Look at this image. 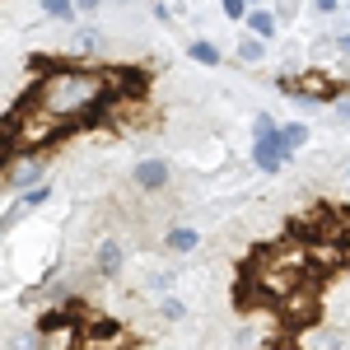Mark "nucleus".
<instances>
[{"mask_svg": "<svg viewBox=\"0 0 350 350\" xmlns=\"http://www.w3.org/2000/svg\"><path fill=\"white\" fill-rule=\"evenodd\" d=\"M24 103H33L38 112H47L56 126L70 131V126L89 122L98 108L117 103V80L108 70H94V66H80V61H56L33 80Z\"/></svg>", "mask_w": 350, "mask_h": 350, "instance_id": "nucleus-1", "label": "nucleus"}, {"mask_svg": "<svg viewBox=\"0 0 350 350\" xmlns=\"http://www.w3.org/2000/svg\"><path fill=\"white\" fill-rule=\"evenodd\" d=\"M38 183H47V154H14L0 168V196H19Z\"/></svg>", "mask_w": 350, "mask_h": 350, "instance_id": "nucleus-2", "label": "nucleus"}, {"mask_svg": "<svg viewBox=\"0 0 350 350\" xmlns=\"http://www.w3.org/2000/svg\"><path fill=\"white\" fill-rule=\"evenodd\" d=\"M89 275L94 280H122L126 275V243L117 234H98L89 247Z\"/></svg>", "mask_w": 350, "mask_h": 350, "instance_id": "nucleus-3", "label": "nucleus"}, {"mask_svg": "<svg viewBox=\"0 0 350 350\" xmlns=\"http://www.w3.org/2000/svg\"><path fill=\"white\" fill-rule=\"evenodd\" d=\"M131 187L140 191V196H163V191L173 187V163L163 159V154H145V159H135Z\"/></svg>", "mask_w": 350, "mask_h": 350, "instance_id": "nucleus-4", "label": "nucleus"}, {"mask_svg": "<svg viewBox=\"0 0 350 350\" xmlns=\"http://www.w3.org/2000/svg\"><path fill=\"white\" fill-rule=\"evenodd\" d=\"M295 350H350V332L341 323H308L299 327Z\"/></svg>", "mask_w": 350, "mask_h": 350, "instance_id": "nucleus-5", "label": "nucleus"}, {"mask_svg": "<svg viewBox=\"0 0 350 350\" xmlns=\"http://www.w3.org/2000/svg\"><path fill=\"white\" fill-rule=\"evenodd\" d=\"M247 159H252V168H257L262 178L285 173L290 154H285V145H280V131H275V135H257V140H252V150H247Z\"/></svg>", "mask_w": 350, "mask_h": 350, "instance_id": "nucleus-6", "label": "nucleus"}, {"mask_svg": "<svg viewBox=\"0 0 350 350\" xmlns=\"http://www.w3.org/2000/svg\"><path fill=\"white\" fill-rule=\"evenodd\" d=\"M201 247V229L196 224H168L163 229V252L168 257H191Z\"/></svg>", "mask_w": 350, "mask_h": 350, "instance_id": "nucleus-7", "label": "nucleus"}, {"mask_svg": "<svg viewBox=\"0 0 350 350\" xmlns=\"http://www.w3.org/2000/svg\"><path fill=\"white\" fill-rule=\"evenodd\" d=\"M243 28H247L252 38H262V42H275V38H280V19H275L271 5H252L247 19H243Z\"/></svg>", "mask_w": 350, "mask_h": 350, "instance_id": "nucleus-8", "label": "nucleus"}, {"mask_svg": "<svg viewBox=\"0 0 350 350\" xmlns=\"http://www.w3.org/2000/svg\"><path fill=\"white\" fill-rule=\"evenodd\" d=\"M187 61L201 66V70H219L224 66V52H219L211 38H187Z\"/></svg>", "mask_w": 350, "mask_h": 350, "instance_id": "nucleus-9", "label": "nucleus"}, {"mask_svg": "<svg viewBox=\"0 0 350 350\" xmlns=\"http://www.w3.org/2000/svg\"><path fill=\"white\" fill-rule=\"evenodd\" d=\"M70 52H75V56H98V52H103V28L80 24L75 33H70Z\"/></svg>", "mask_w": 350, "mask_h": 350, "instance_id": "nucleus-10", "label": "nucleus"}, {"mask_svg": "<svg viewBox=\"0 0 350 350\" xmlns=\"http://www.w3.org/2000/svg\"><path fill=\"white\" fill-rule=\"evenodd\" d=\"M308 140H313V126H308V122H299V117H295V122H280V145H285L290 159H295Z\"/></svg>", "mask_w": 350, "mask_h": 350, "instance_id": "nucleus-11", "label": "nucleus"}, {"mask_svg": "<svg viewBox=\"0 0 350 350\" xmlns=\"http://www.w3.org/2000/svg\"><path fill=\"white\" fill-rule=\"evenodd\" d=\"M271 52V42H262V38H252V33H243L239 38V47H234V61L239 66H262Z\"/></svg>", "mask_w": 350, "mask_h": 350, "instance_id": "nucleus-12", "label": "nucleus"}, {"mask_svg": "<svg viewBox=\"0 0 350 350\" xmlns=\"http://www.w3.org/2000/svg\"><path fill=\"white\" fill-rule=\"evenodd\" d=\"M52 196H56V187H52V178H47V183H38V187L19 191V196H14V201H19V206H24L28 215H33V211H42V206H47V201H52Z\"/></svg>", "mask_w": 350, "mask_h": 350, "instance_id": "nucleus-13", "label": "nucleus"}, {"mask_svg": "<svg viewBox=\"0 0 350 350\" xmlns=\"http://www.w3.org/2000/svg\"><path fill=\"white\" fill-rule=\"evenodd\" d=\"M38 5H42L47 19H56V24H66V28L80 19V5H75V0H38Z\"/></svg>", "mask_w": 350, "mask_h": 350, "instance_id": "nucleus-14", "label": "nucleus"}, {"mask_svg": "<svg viewBox=\"0 0 350 350\" xmlns=\"http://www.w3.org/2000/svg\"><path fill=\"white\" fill-rule=\"evenodd\" d=\"M154 308H159V318H163V323H183V318H187V299H178L173 290L154 299Z\"/></svg>", "mask_w": 350, "mask_h": 350, "instance_id": "nucleus-15", "label": "nucleus"}, {"mask_svg": "<svg viewBox=\"0 0 350 350\" xmlns=\"http://www.w3.org/2000/svg\"><path fill=\"white\" fill-rule=\"evenodd\" d=\"M247 10H252L247 0H219V14H224L229 24H243V19H247Z\"/></svg>", "mask_w": 350, "mask_h": 350, "instance_id": "nucleus-16", "label": "nucleus"}, {"mask_svg": "<svg viewBox=\"0 0 350 350\" xmlns=\"http://www.w3.org/2000/svg\"><path fill=\"white\" fill-rule=\"evenodd\" d=\"M271 10H275V19H280V28H285V24H295V19H299V10H304V0H275Z\"/></svg>", "mask_w": 350, "mask_h": 350, "instance_id": "nucleus-17", "label": "nucleus"}, {"mask_svg": "<svg viewBox=\"0 0 350 350\" xmlns=\"http://www.w3.org/2000/svg\"><path fill=\"white\" fill-rule=\"evenodd\" d=\"M275 131H280V122H275L271 112H252V140H257V135H275Z\"/></svg>", "mask_w": 350, "mask_h": 350, "instance_id": "nucleus-18", "label": "nucleus"}, {"mask_svg": "<svg viewBox=\"0 0 350 350\" xmlns=\"http://www.w3.org/2000/svg\"><path fill=\"white\" fill-rule=\"evenodd\" d=\"M332 122H336V126H350V94H341V98L332 103Z\"/></svg>", "mask_w": 350, "mask_h": 350, "instance_id": "nucleus-19", "label": "nucleus"}, {"mask_svg": "<svg viewBox=\"0 0 350 350\" xmlns=\"http://www.w3.org/2000/svg\"><path fill=\"white\" fill-rule=\"evenodd\" d=\"M313 10L318 14H336V10H346V0H313Z\"/></svg>", "mask_w": 350, "mask_h": 350, "instance_id": "nucleus-20", "label": "nucleus"}, {"mask_svg": "<svg viewBox=\"0 0 350 350\" xmlns=\"http://www.w3.org/2000/svg\"><path fill=\"white\" fill-rule=\"evenodd\" d=\"M150 10H154V19H159V24H173V10H168L163 0H150Z\"/></svg>", "mask_w": 350, "mask_h": 350, "instance_id": "nucleus-21", "label": "nucleus"}, {"mask_svg": "<svg viewBox=\"0 0 350 350\" xmlns=\"http://www.w3.org/2000/svg\"><path fill=\"white\" fill-rule=\"evenodd\" d=\"M75 5H80V14H98V10H103L108 0H75Z\"/></svg>", "mask_w": 350, "mask_h": 350, "instance_id": "nucleus-22", "label": "nucleus"}, {"mask_svg": "<svg viewBox=\"0 0 350 350\" xmlns=\"http://www.w3.org/2000/svg\"><path fill=\"white\" fill-rule=\"evenodd\" d=\"M341 47H346V52H350V33H341Z\"/></svg>", "mask_w": 350, "mask_h": 350, "instance_id": "nucleus-23", "label": "nucleus"}, {"mask_svg": "<svg viewBox=\"0 0 350 350\" xmlns=\"http://www.w3.org/2000/svg\"><path fill=\"white\" fill-rule=\"evenodd\" d=\"M346 187H350V159H346Z\"/></svg>", "mask_w": 350, "mask_h": 350, "instance_id": "nucleus-24", "label": "nucleus"}, {"mask_svg": "<svg viewBox=\"0 0 350 350\" xmlns=\"http://www.w3.org/2000/svg\"><path fill=\"white\" fill-rule=\"evenodd\" d=\"M108 5H131V0H108Z\"/></svg>", "mask_w": 350, "mask_h": 350, "instance_id": "nucleus-25", "label": "nucleus"}, {"mask_svg": "<svg viewBox=\"0 0 350 350\" xmlns=\"http://www.w3.org/2000/svg\"><path fill=\"white\" fill-rule=\"evenodd\" d=\"M346 19H350V0H346Z\"/></svg>", "mask_w": 350, "mask_h": 350, "instance_id": "nucleus-26", "label": "nucleus"}, {"mask_svg": "<svg viewBox=\"0 0 350 350\" xmlns=\"http://www.w3.org/2000/svg\"><path fill=\"white\" fill-rule=\"evenodd\" d=\"M0 239H5V234H0Z\"/></svg>", "mask_w": 350, "mask_h": 350, "instance_id": "nucleus-27", "label": "nucleus"}]
</instances>
